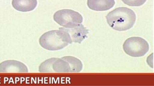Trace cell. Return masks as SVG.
Listing matches in <instances>:
<instances>
[{
  "label": "cell",
  "instance_id": "5b68a950",
  "mask_svg": "<svg viewBox=\"0 0 154 86\" xmlns=\"http://www.w3.org/2000/svg\"><path fill=\"white\" fill-rule=\"evenodd\" d=\"M70 66L62 58H51L41 64L39 71L41 73H70Z\"/></svg>",
  "mask_w": 154,
  "mask_h": 86
},
{
  "label": "cell",
  "instance_id": "6da1fadb",
  "mask_svg": "<svg viewBox=\"0 0 154 86\" xmlns=\"http://www.w3.org/2000/svg\"><path fill=\"white\" fill-rule=\"evenodd\" d=\"M107 22L115 31H124L131 29L135 23L136 14L127 7L117 8L106 16Z\"/></svg>",
  "mask_w": 154,
  "mask_h": 86
},
{
  "label": "cell",
  "instance_id": "30bf717a",
  "mask_svg": "<svg viewBox=\"0 0 154 86\" xmlns=\"http://www.w3.org/2000/svg\"><path fill=\"white\" fill-rule=\"evenodd\" d=\"M66 60L70 66L71 73H79L83 69V64L79 59L72 56H66L62 57Z\"/></svg>",
  "mask_w": 154,
  "mask_h": 86
},
{
  "label": "cell",
  "instance_id": "52a82bcc",
  "mask_svg": "<svg viewBox=\"0 0 154 86\" xmlns=\"http://www.w3.org/2000/svg\"><path fill=\"white\" fill-rule=\"evenodd\" d=\"M27 66L20 61L6 60L0 64V73H28Z\"/></svg>",
  "mask_w": 154,
  "mask_h": 86
},
{
  "label": "cell",
  "instance_id": "9c48e42d",
  "mask_svg": "<svg viewBox=\"0 0 154 86\" xmlns=\"http://www.w3.org/2000/svg\"><path fill=\"white\" fill-rule=\"evenodd\" d=\"M13 7L17 11L22 12H30L37 5V0H12Z\"/></svg>",
  "mask_w": 154,
  "mask_h": 86
},
{
  "label": "cell",
  "instance_id": "3957f363",
  "mask_svg": "<svg viewBox=\"0 0 154 86\" xmlns=\"http://www.w3.org/2000/svg\"><path fill=\"white\" fill-rule=\"evenodd\" d=\"M125 53L133 57H140L145 55L149 50L147 41L139 37H132L125 40L123 45Z\"/></svg>",
  "mask_w": 154,
  "mask_h": 86
},
{
  "label": "cell",
  "instance_id": "ba28073f",
  "mask_svg": "<svg viewBox=\"0 0 154 86\" xmlns=\"http://www.w3.org/2000/svg\"><path fill=\"white\" fill-rule=\"evenodd\" d=\"M115 3V0H88L87 5L94 11H104L113 7Z\"/></svg>",
  "mask_w": 154,
  "mask_h": 86
},
{
  "label": "cell",
  "instance_id": "7a4b0ae2",
  "mask_svg": "<svg viewBox=\"0 0 154 86\" xmlns=\"http://www.w3.org/2000/svg\"><path fill=\"white\" fill-rule=\"evenodd\" d=\"M40 45L48 51H58L69 45L68 40L65 31L61 29L49 31L43 34L39 40Z\"/></svg>",
  "mask_w": 154,
  "mask_h": 86
},
{
  "label": "cell",
  "instance_id": "8fae6325",
  "mask_svg": "<svg viewBox=\"0 0 154 86\" xmlns=\"http://www.w3.org/2000/svg\"><path fill=\"white\" fill-rule=\"evenodd\" d=\"M147 0H122L124 4L130 6H140L143 5Z\"/></svg>",
  "mask_w": 154,
  "mask_h": 86
},
{
  "label": "cell",
  "instance_id": "277c9868",
  "mask_svg": "<svg viewBox=\"0 0 154 86\" xmlns=\"http://www.w3.org/2000/svg\"><path fill=\"white\" fill-rule=\"evenodd\" d=\"M55 22L63 28H71L82 24L83 18L77 12L71 9H63L57 11L53 16Z\"/></svg>",
  "mask_w": 154,
  "mask_h": 86
},
{
  "label": "cell",
  "instance_id": "8992f818",
  "mask_svg": "<svg viewBox=\"0 0 154 86\" xmlns=\"http://www.w3.org/2000/svg\"><path fill=\"white\" fill-rule=\"evenodd\" d=\"M60 28L66 33L69 44L73 43H81L85 39L88 38L89 33L88 29L82 24L73 28Z\"/></svg>",
  "mask_w": 154,
  "mask_h": 86
}]
</instances>
